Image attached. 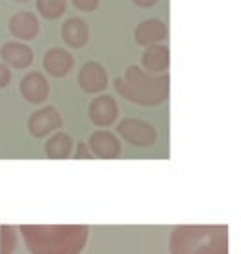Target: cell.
<instances>
[{
    "label": "cell",
    "mask_w": 241,
    "mask_h": 254,
    "mask_svg": "<svg viewBox=\"0 0 241 254\" xmlns=\"http://www.w3.org/2000/svg\"><path fill=\"white\" fill-rule=\"evenodd\" d=\"M167 76H150L139 67H128L124 78L115 82V87L124 97H134L139 100H160L167 91Z\"/></svg>",
    "instance_id": "6da1fadb"
},
{
    "label": "cell",
    "mask_w": 241,
    "mask_h": 254,
    "mask_svg": "<svg viewBox=\"0 0 241 254\" xmlns=\"http://www.w3.org/2000/svg\"><path fill=\"white\" fill-rule=\"evenodd\" d=\"M7 32L21 41H32L39 34V19L30 11H19L7 22Z\"/></svg>",
    "instance_id": "7a4b0ae2"
},
{
    "label": "cell",
    "mask_w": 241,
    "mask_h": 254,
    "mask_svg": "<svg viewBox=\"0 0 241 254\" xmlns=\"http://www.w3.org/2000/svg\"><path fill=\"white\" fill-rule=\"evenodd\" d=\"M169 34L167 24L160 19H147L135 26L134 39L139 47H149L154 43H162Z\"/></svg>",
    "instance_id": "3957f363"
},
{
    "label": "cell",
    "mask_w": 241,
    "mask_h": 254,
    "mask_svg": "<svg viewBox=\"0 0 241 254\" xmlns=\"http://www.w3.org/2000/svg\"><path fill=\"white\" fill-rule=\"evenodd\" d=\"M0 58L11 65L13 69H26L28 65L34 64V52L28 45L19 41H7L0 49Z\"/></svg>",
    "instance_id": "277c9868"
},
{
    "label": "cell",
    "mask_w": 241,
    "mask_h": 254,
    "mask_svg": "<svg viewBox=\"0 0 241 254\" xmlns=\"http://www.w3.org/2000/svg\"><path fill=\"white\" fill-rule=\"evenodd\" d=\"M43 65H45V69L49 74L56 78H61L65 76L67 72L72 69V65H74V58L69 50L65 49H50L45 58H43Z\"/></svg>",
    "instance_id": "5b68a950"
},
{
    "label": "cell",
    "mask_w": 241,
    "mask_h": 254,
    "mask_svg": "<svg viewBox=\"0 0 241 254\" xmlns=\"http://www.w3.org/2000/svg\"><path fill=\"white\" fill-rule=\"evenodd\" d=\"M61 37H63L67 47L82 49L89 41V26H87V22L84 19L72 17L69 21H65V24L61 26Z\"/></svg>",
    "instance_id": "8992f818"
},
{
    "label": "cell",
    "mask_w": 241,
    "mask_h": 254,
    "mask_svg": "<svg viewBox=\"0 0 241 254\" xmlns=\"http://www.w3.org/2000/svg\"><path fill=\"white\" fill-rule=\"evenodd\" d=\"M78 80H80V85L84 87V91H99V89L106 87L108 74L100 64L89 62V64H85L82 67Z\"/></svg>",
    "instance_id": "52a82bcc"
},
{
    "label": "cell",
    "mask_w": 241,
    "mask_h": 254,
    "mask_svg": "<svg viewBox=\"0 0 241 254\" xmlns=\"http://www.w3.org/2000/svg\"><path fill=\"white\" fill-rule=\"evenodd\" d=\"M169 60H171V52L165 45H160V43H154V45H149L145 47V52L141 56V64L152 72H162L169 67Z\"/></svg>",
    "instance_id": "ba28073f"
},
{
    "label": "cell",
    "mask_w": 241,
    "mask_h": 254,
    "mask_svg": "<svg viewBox=\"0 0 241 254\" xmlns=\"http://www.w3.org/2000/svg\"><path fill=\"white\" fill-rule=\"evenodd\" d=\"M21 89H22V95H24L28 100H32V102H39V100H43L45 97H47L49 85H47V80L43 78V74H39V72H32V74L22 78Z\"/></svg>",
    "instance_id": "9c48e42d"
},
{
    "label": "cell",
    "mask_w": 241,
    "mask_h": 254,
    "mask_svg": "<svg viewBox=\"0 0 241 254\" xmlns=\"http://www.w3.org/2000/svg\"><path fill=\"white\" fill-rule=\"evenodd\" d=\"M39 15L47 21H56L67 9V0H36Z\"/></svg>",
    "instance_id": "30bf717a"
},
{
    "label": "cell",
    "mask_w": 241,
    "mask_h": 254,
    "mask_svg": "<svg viewBox=\"0 0 241 254\" xmlns=\"http://www.w3.org/2000/svg\"><path fill=\"white\" fill-rule=\"evenodd\" d=\"M93 113L97 117H106L104 121H110V117L114 115V102L112 99H100L95 102V108H93Z\"/></svg>",
    "instance_id": "8fae6325"
},
{
    "label": "cell",
    "mask_w": 241,
    "mask_h": 254,
    "mask_svg": "<svg viewBox=\"0 0 241 254\" xmlns=\"http://www.w3.org/2000/svg\"><path fill=\"white\" fill-rule=\"evenodd\" d=\"M71 2L80 11H95L100 4V0H71Z\"/></svg>",
    "instance_id": "7c38bea8"
},
{
    "label": "cell",
    "mask_w": 241,
    "mask_h": 254,
    "mask_svg": "<svg viewBox=\"0 0 241 254\" xmlns=\"http://www.w3.org/2000/svg\"><path fill=\"white\" fill-rule=\"evenodd\" d=\"M9 80H11L9 69H7V67L4 64H0V87H4V85L9 84Z\"/></svg>",
    "instance_id": "4fadbf2b"
},
{
    "label": "cell",
    "mask_w": 241,
    "mask_h": 254,
    "mask_svg": "<svg viewBox=\"0 0 241 254\" xmlns=\"http://www.w3.org/2000/svg\"><path fill=\"white\" fill-rule=\"evenodd\" d=\"M132 2L139 7H152V6H156L158 0H132Z\"/></svg>",
    "instance_id": "5bb4252c"
},
{
    "label": "cell",
    "mask_w": 241,
    "mask_h": 254,
    "mask_svg": "<svg viewBox=\"0 0 241 254\" xmlns=\"http://www.w3.org/2000/svg\"><path fill=\"white\" fill-rule=\"evenodd\" d=\"M15 2H28V0H15Z\"/></svg>",
    "instance_id": "9a60e30c"
}]
</instances>
